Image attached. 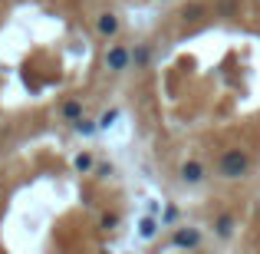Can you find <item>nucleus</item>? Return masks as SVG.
Returning <instances> with one entry per match:
<instances>
[{"label": "nucleus", "instance_id": "obj_1", "mask_svg": "<svg viewBox=\"0 0 260 254\" xmlns=\"http://www.w3.org/2000/svg\"><path fill=\"white\" fill-rule=\"evenodd\" d=\"M250 168V159L244 149H228V152L217 159V175L221 178H244Z\"/></svg>", "mask_w": 260, "mask_h": 254}, {"label": "nucleus", "instance_id": "obj_2", "mask_svg": "<svg viewBox=\"0 0 260 254\" xmlns=\"http://www.w3.org/2000/svg\"><path fill=\"white\" fill-rule=\"evenodd\" d=\"M128 60H132V57H128V50H122V46H112V50L106 53V66H109V70H115V73L125 70Z\"/></svg>", "mask_w": 260, "mask_h": 254}, {"label": "nucleus", "instance_id": "obj_3", "mask_svg": "<svg viewBox=\"0 0 260 254\" xmlns=\"http://www.w3.org/2000/svg\"><path fill=\"white\" fill-rule=\"evenodd\" d=\"M198 241H201L198 228H178L175 231V248H198Z\"/></svg>", "mask_w": 260, "mask_h": 254}, {"label": "nucleus", "instance_id": "obj_4", "mask_svg": "<svg viewBox=\"0 0 260 254\" xmlns=\"http://www.w3.org/2000/svg\"><path fill=\"white\" fill-rule=\"evenodd\" d=\"M181 178H184L188 185H198V182L204 178V168L198 165V162H184V165H181Z\"/></svg>", "mask_w": 260, "mask_h": 254}, {"label": "nucleus", "instance_id": "obj_5", "mask_svg": "<svg viewBox=\"0 0 260 254\" xmlns=\"http://www.w3.org/2000/svg\"><path fill=\"white\" fill-rule=\"evenodd\" d=\"M99 33L102 37H115V33H119V17H115V13H102L99 17Z\"/></svg>", "mask_w": 260, "mask_h": 254}, {"label": "nucleus", "instance_id": "obj_6", "mask_svg": "<svg viewBox=\"0 0 260 254\" xmlns=\"http://www.w3.org/2000/svg\"><path fill=\"white\" fill-rule=\"evenodd\" d=\"M214 231H217V238H231V235H234V218H231V215H221L214 221Z\"/></svg>", "mask_w": 260, "mask_h": 254}, {"label": "nucleus", "instance_id": "obj_7", "mask_svg": "<svg viewBox=\"0 0 260 254\" xmlns=\"http://www.w3.org/2000/svg\"><path fill=\"white\" fill-rule=\"evenodd\" d=\"M63 116H66V119H79V116H83V106H79L76 99L66 102V106H63Z\"/></svg>", "mask_w": 260, "mask_h": 254}, {"label": "nucleus", "instance_id": "obj_8", "mask_svg": "<svg viewBox=\"0 0 260 254\" xmlns=\"http://www.w3.org/2000/svg\"><path fill=\"white\" fill-rule=\"evenodd\" d=\"M139 231H142V238H155V221H152V218H145Z\"/></svg>", "mask_w": 260, "mask_h": 254}, {"label": "nucleus", "instance_id": "obj_9", "mask_svg": "<svg viewBox=\"0 0 260 254\" xmlns=\"http://www.w3.org/2000/svg\"><path fill=\"white\" fill-rule=\"evenodd\" d=\"M76 168L89 172V168H92V155H76Z\"/></svg>", "mask_w": 260, "mask_h": 254}, {"label": "nucleus", "instance_id": "obj_10", "mask_svg": "<svg viewBox=\"0 0 260 254\" xmlns=\"http://www.w3.org/2000/svg\"><path fill=\"white\" fill-rule=\"evenodd\" d=\"M115 119H119V112H115V109H109V112H106V116L99 119V126H102V129H109V126H112Z\"/></svg>", "mask_w": 260, "mask_h": 254}, {"label": "nucleus", "instance_id": "obj_11", "mask_svg": "<svg viewBox=\"0 0 260 254\" xmlns=\"http://www.w3.org/2000/svg\"><path fill=\"white\" fill-rule=\"evenodd\" d=\"M132 60H135L139 66H145V63H148V50H145V46H142V50H135V53H132Z\"/></svg>", "mask_w": 260, "mask_h": 254}, {"label": "nucleus", "instance_id": "obj_12", "mask_svg": "<svg viewBox=\"0 0 260 254\" xmlns=\"http://www.w3.org/2000/svg\"><path fill=\"white\" fill-rule=\"evenodd\" d=\"M76 129H79L83 135H92V132H95V126H92V122H86V119H79V122H76Z\"/></svg>", "mask_w": 260, "mask_h": 254}, {"label": "nucleus", "instance_id": "obj_13", "mask_svg": "<svg viewBox=\"0 0 260 254\" xmlns=\"http://www.w3.org/2000/svg\"><path fill=\"white\" fill-rule=\"evenodd\" d=\"M115 224H119V218H115V215H106V218H102V228H115Z\"/></svg>", "mask_w": 260, "mask_h": 254}]
</instances>
